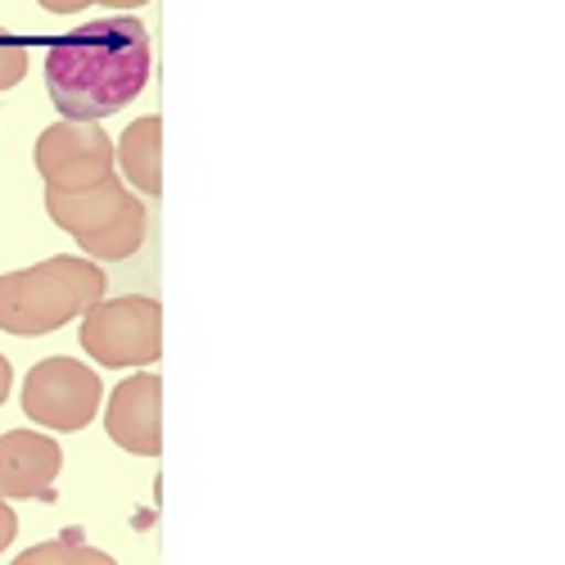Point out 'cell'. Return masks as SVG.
I'll return each instance as SVG.
<instances>
[{"instance_id": "52a82bcc", "label": "cell", "mask_w": 565, "mask_h": 565, "mask_svg": "<svg viewBox=\"0 0 565 565\" xmlns=\"http://www.w3.org/2000/svg\"><path fill=\"white\" fill-rule=\"evenodd\" d=\"M105 435L131 457H159L163 448V385L154 371H136L105 398Z\"/></svg>"}, {"instance_id": "277c9868", "label": "cell", "mask_w": 565, "mask_h": 565, "mask_svg": "<svg viewBox=\"0 0 565 565\" xmlns=\"http://www.w3.org/2000/svg\"><path fill=\"white\" fill-rule=\"evenodd\" d=\"M77 344L109 371H146L163 353V312L150 295L100 299L77 317Z\"/></svg>"}, {"instance_id": "6da1fadb", "label": "cell", "mask_w": 565, "mask_h": 565, "mask_svg": "<svg viewBox=\"0 0 565 565\" xmlns=\"http://www.w3.org/2000/svg\"><path fill=\"white\" fill-rule=\"evenodd\" d=\"M150 82V32L131 14L96 19L45 51V90L68 122H100Z\"/></svg>"}, {"instance_id": "5b68a950", "label": "cell", "mask_w": 565, "mask_h": 565, "mask_svg": "<svg viewBox=\"0 0 565 565\" xmlns=\"http://www.w3.org/2000/svg\"><path fill=\"white\" fill-rule=\"evenodd\" d=\"M23 412L32 426L51 430V435H73L86 430L90 420L105 407V385L96 366H86L82 358H41L28 375H23V394H19Z\"/></svg>"}, {"instance_id": "30bf717a", "label": "cell", "mask_w": 565, "mask_h": 565, "mask_svg": "<svg viewBox=\"0 0 565 565\" xmlns=\"http://www.w3.org/2000/svg\"><path fill=\"white\" fill-rule=\"evenodd\" d=\"M14 565H118L109 552L100 547H86L73 539H55V543H36L28 552L14 556Z\"/></svg>"}, {"instance_id": "7a4b0ae2", "label": "cell", "mask_w": 565, "mask_h": 565, "mask_svg": "<svg viewBox=\"0 0 565 565\" xmlns=\"http://www.w3.org/2000/svg\"><path fill=\"white\" fill-rule=\"evenodd\" d=\"M109 280L100 263L82 254H55L45 263L0 276V331L36 340L77 321L90 303H100Z\"/></svg>"}, {"instance_id": "3957f363", "label": "cell", "mask_w": 565, "mask_h": 565, "mask_svg": "<svg viewBox=\"0 0 565 565\" xmlns=\"http://www.w3.org/2000/svg\"><path fill=\"white\" fill-rule=\"evenodd\" d=\"M45 213L73 235L82 258L90 263H122L146 245V209L118 172L86 191H45Z\"/></svg>"}, {"instance_id": "9c48e42d", "label": "cell", "mask_w": 565, "mask_h": 565, "mask_svg": "<svg viewBox=\"0 0 565 565\" xmlns=\"http://www.w3.org/2000/svg\"><path fill=\"white\" fill-rule=\"evenodd\" d=\"M159 154H163V122H159V118H136V122L114 140V163H118L122 177L131 181V191L150 195V200H159V191H163Z\"/></svg>"}, {"instance_id": "5bb4252c", "label": "cell", "mask_w": 565, "mask_h": 565, "mask_svg": "<svg viewBox=\"0 0 565 565\" xmlns=\"http://www.w3.org/2000/svg\"><path fill=\"white\" fill-rule=\"evenodd\" d=\"M10 390H14V371H10V358H6V353H0V407H6Z\"/></svg>"}, {"instance_id": "4fadbf2b", "label": "cell", "mask_w": 565, "mask_h": 565, "mask_svg": "<svg viewBox=\"0 0 565 565\" xmlns=\"http://www.w3.org/2000/svg\"><path fill=\"white\" fill-rule=\"evenodd\" d=\"M36 6L51 14H82L86 6H96V0H36Z\"/></svg>"}, {"instance_id": "8fae6325", "label": "cell", "mask_w": 565, "mask_h": 565, "mask_svg": "<svg viewBox=\"0 0 565 565\" xmlns=\"http://www.w3.org/2000/svg\"><path fill=\"white\" fill-rule=\"evenodd\" d=\"M28 64H32L28 45H23L14 32H6V28H0V90L19 86V82L28 77Z\"/></svg>"}, {"instance_id": "8992f818", "label": "cell", "mask_w": 565, "mask_h": 565, "mask_svg": "<svg viewBox=\"0 0 565 565\" xmlns=\"http://www.w3.org/2000/svg\"><path fill=\"white\" fill-rule=\"evenodd\" d=\"M32 163L45 181V191H86L114 177V136L100 122H55L36 136Z\"/></svg>"}, {"instance_id": "ba28073f", "label": "cell", "mask_w": 565, "mask_h": 565, "mask_svg": "<svg viewBox=\"0 0 565 565\" xmlns=\"http://www.w3.org/2000/svg\"><path fill=\"white\" fill-rule=\"evenodd\" d=\"M64 470V448L45 430H10L0 435V498L6 502H32L55 498Z\"/></svg>"}, {"instance_id": "7c38bea8", "label": "cell", "mask_w": 565, "mask_h": 565, "mask_svg": "<svg viewBox=\"0 0 565 565\" xmlns=\"http://www.w3.org/2000/svg\"><path fill=\"white\" fill-rule=\"evenodd\" d=\"M14 539H19V515H14V507L6 498H0V552H10Z\"/></svg>"}, {"instance_id": "9a60e30c", "label": "cell", "mask_w": 565, "mask_h": 565, "mask_svg": "<svg viewBox=\"0 0 565 565\" xmlns=\"http://www.w3.org/2000/svg\"><path fill=\"white\" fill-rule=\"evenodd\" d=\"M96 6H105V10H114V14H127V10L150 6V0H96Z\"/></svg>"}]
</instances>
